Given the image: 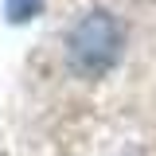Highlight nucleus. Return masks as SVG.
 <instances>
[{
  "label": "nucleus",
  "mask_w": 156,
  "mask_h": 156,
  "mask_svg": "<svg viewBox=\"0 0 156 156\" xmlns=\"http://www.w3.org/2000/svg\"><path fill=\"white\" fill-rule=\"evenodd\" d=\"M121 58V23L109 12H86L66 35V62L82 78H101Z\"/></svg>",
  "instance_id": "obj_1"
},
{
  "label": "nucleus",
  "mask_w": 156,
  "mask_h": 156,
  "mask_svg": "<svg viewBox=\"0 0 156 156\" xmlns=\"http://www.w3.org/2000/svg\"><path fill=\"white\" fill-rule=\"evenodd\" d=\"M43 4L47 0H4V16H8V23H27L43 12Z\"/></svg>",
  "instance_id": "obj_2"
}]
</instances>
